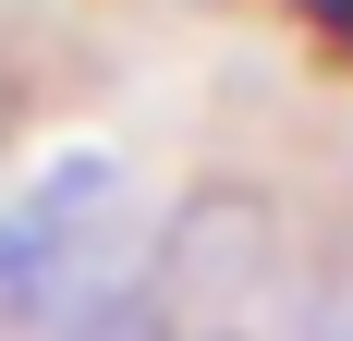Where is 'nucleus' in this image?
I'll list each match as a JSON object with an SVG mask.
<instances>
[{"label":"nucleus","mask_w":353,"mask_h":341,"mask_svg":"<svg viewBox=\"0 0 353 341\" xmlns=\"http://www.w3.org/2000/svg\"><path fill=\"white\" fill-rule=\"evenodd\" d=\"M329 12H341V37H353V0H329Z\"/></svg>","instance_id":"nucleus-1"}]
</instances>
